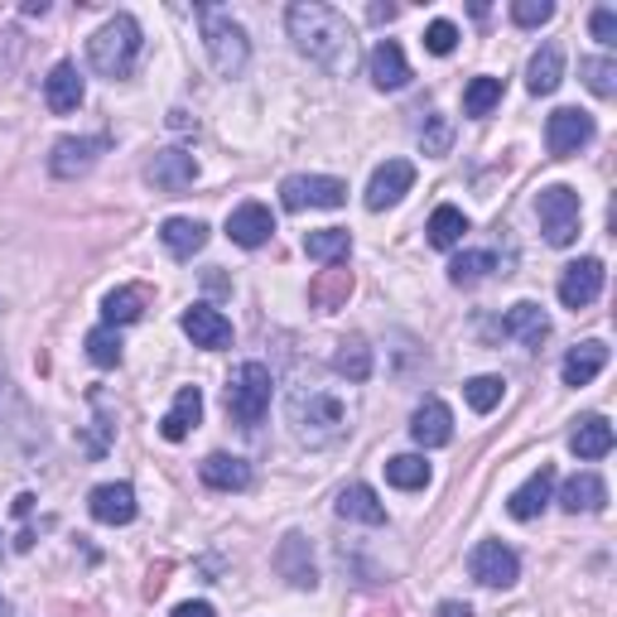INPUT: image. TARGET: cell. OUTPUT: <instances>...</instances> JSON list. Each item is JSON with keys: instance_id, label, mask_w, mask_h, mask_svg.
Returning <instances> with one entry per match:
<instances>
[{"instance_id": "obj_17", "label": "cell", "mask_w": 617, "mask_h": 617, "mask_svg": "<svg viewBox=\"0 0 617 617\" xmlns=\"http://www.w3.org/2000/svg\"><path fill=\"white\" fill-rule=\"evenodd\" d=\"M550 492H555V468H550V464H540L536 473H530V478L522 482V488L512 492V502H506V512H512L516 522H530V516H540V512H546Z\"/></svg>"}, {"instance_id": "obj_18", "label": "cell", "mask_w": 617, "mask_h": 617, "mask_svg": "<svg viewBox=\"0 0 617 617\" xmlns=\"http://www.w3.org/2000/svg\"><path fill=\"white\" fill-rule=\"evenodd\" d=\"M347 295H353V271H347V265H329V271H319L309 281V305L319 309V313L343 309Z\"/></svg>"}, {"instance_id": "obj_23", "label": "cell", "mask_w": 617, "mask_h": 617, "mask_svg": "<svg viewBox=\"0 0 617 617\" xmlns=\"http://www.w3.org/2000/svg\"><path fill=\"white\" fill-rule=\"evenodd\" d=\"M203 482L217 492H247L251 488V464L237 454H213V458H203Z\"/></svg>"}, {"instance_id": "obj_49", "label": "cell", "mask_w": 617, "mask_h": 617, "mask_svg": "<svg viewBox=\"0 0 617 617\" xmlns=\"http://www.w3.org/2000/svg\"><path fill=\"white\" fill-rule=\"evenodd\" d=\"M362 617H396V608H391V603H386V608H367Z\"/></svg>"}, {"instance_id": "obj_21", "label": "cell", "mask_w": 617, "mask_h": 617, "mask_svg": "<svg viewBox=\"0 0 617 617\" xmlns=\"http://www.w3.org/2000/svg\"><path fill=\"white\" fill-rule=\"evenodd\" d=\"M203 420V391L198 386H184V391L174 396V405H169V415L160 420V434L169 444H179V439H188V430Z\"/></svg>"}, {"instance_id": "obj_5", "label": "cell", "mask_w": 617, "mask_h": 617, "mask_svg": "<svg viewBox=\"0 0 617 617\" xmlns=\"http://www.w3.org/2000/svg\"><path fill=\"white\" fill-rule=\"evenodd\" d=\"M271 367L265 362H241L232 367V377H227V415L237 420V425H261L265 410H271Z\"/></svg>"}, {"instance_id": "obj_22", "label": "cell", "mask_w": 617, "mask_h": 617, "mask_svg": "<svg viewBox=\"0 0 617 617\" xmlns=\"http://www.w3.org/2000/svg\"><path fill=\"white\" fill-rule=\"evenodd\" d=\"M102 145L106 140H58L54 145V160H48V169H54L58 179H78V174H88V169L96 164V155H102Z\"/></svg>"}, {"instance_id": "obj_46", "label": "cell", "mask_w": 617, "mask_h": 617, "mask_svg": "<svg viewBox=\"0 0 617 617\" xmlns=\"http://www.w3.org/2000/svg\"><path fill=\"white\" fill-rule=\"evenodd\" d=\"M169 570H174V564H169V560H160V564H155V570H150V579H145V598H160V594H164Z\"/></svg>"}, {"instance_id": "obj_36", "label": "cell", "mask_w": 617, "mask_h": 617, "mask_svg": "<svg viewBox=\"0 0 617 617\" xmlns=\"http://www.w3.org/2000/svg\"><path fill=\"white\" fill-rule=\"evenodd\" d=\"M464 232H468V217L458 213V208H434V217H430V247H439V251H449V247H458L464 241Z\"/></svg>"}, {"instance_id": "obj_7", "label": "cell", "mask_w": 617, "mask_h": 617, "mask_svg": "<svg viewBox=\"0 0 617 617\" xmlns=\"http://www.w3.org/2000/svg\"><path fill=\"white\" fill-rule=\"evenodd\" d=\"M281 203L289 213H305V208H343L347 203V184L329 174H295L281 184Z\"/></svg>"}, {"instance_id": "obj_10", "label": "cell", "mask_w": 617, "mask_h": 617, "mask_svg": "<svg viewBox=\"0 0 617 617\" xmlns=\"http://www.w3.org/2000/svg\"><path fill=\"white\" fill-rule=\"evenodd\" d=\"M598 289H603V261L598 256H584V261H574V265H564V275H560V299H564V309H589L598 299Z\"/></svg>"}, {"instance_id": "obj_15", "label": "cell", "mask_w": 617, "mask_h": 617, "mask_svg": "<svg viewBox=\"0 0 617 617\" xmlns=\"http://www.w3.org/2000/svg\"><path fill=\"white\" fill-rule=\"evenodd\" d=\"M410 434H415L420 449H444V444L454 439V415H449V405L430 396V401L415 410V420H410Z\"/></svg>"}, {"instance_id": "obj_28", "label": "cell", "mask_w": 617, "mask_h": 617, "mask_svg": "<svg viewBox=\"0 0 617 617\" xmlns=\"http://www.w3.org/2000/svg\"><path fill=\"white\" fill-rule=\"evenodd\" d=\"M560 78H564V54L555 44H546L536 58H530V68H526V88L536 92V96H550L555 88H560Z\"/></svg>"}, {"instance_id": "obj_33", "label": "cell", "mask_w": 617, "mask_h": 617, "mask_svg": "<svg viewBox=\"0 0 617 617\" xmlns=\"http://www.w3.org/2000/svg\"><path fill=\"white\" fill-rule=\"evenodd\" d=\"M140 313H145V289H140V285L112 289V295H106V305H102L106 329H121V323H136Z\"/></svg>"}, {"instance_id": "obj_39", "label": "cell", "mask_w": 617, "mask_h": 617, "mask_svg": "<svg viewBox=\"0 0 617 617\" xmlns=\"http://www.w3.org/2000/svg\"><path fill=\"white\" fill-rule=\"evenodd\" d=\"M88 357L96 362V367H116V362H121V333L106 329V323H102V329H92L88 333Z\"/></svg>"}, {"instance_id": "obj_27", "label": "cell", "mask_w": 617, "mask_h": 617, "mask_svg": "<svg viewBox=\"0 0 617 617\" xmlns=\"http://www.w3.org/2000/svg\"><path fill=\"white\" fill-rule=\"evenodd\" d=\"M338 516H347V522L381 526L386 522V506L377 502V492H372L367 482H353V488H343V498H338Z\"/></svg>"}, {"instance_id": "obj_8", "label": "cell", "mask_w": 617, "mask_h": 617, "mask_svg": "<svg viewBox=\"0 0 617 617\" xmlns=\"http://www.w3.org/2000/svg\"><path fill=\"white\" fill-rule=\"evenodd\" d=\"M468 570H473V579L488 589H512L516 574H522V560H516L502 540H482V546L468 555Z\"/></svg>"}, {"instance_id": "obj_48", "label": "cell", "mask_w": 617, "mask_h": 617, "mask_svg": "<svg viewBox=\"0 0 617 617\" xmlns=\"http://www.w3.org/2000/svg\"><path fill=\"white\" fill-rule=\"evenodd\" d=\"M439 617H473L468 603H439Z\"/></svg>"}, {"instance_id": "obj_32", "label": "cell", "mask_w": 617, "mask_h": 617, "mask_svg": "<svg viewBox=\"0 0 617 617\" xmlns=\"http://www.w3.org/2000/svg\"><path fill=\"white\" fill-rule=\"evenodd\" d=\"M570 449L579 458H603L613 449V425L603 415H589V420H579V430H574V439H570Z\"/></svg>"}, {"instance_id": "obj_44", "label": "cell", "mask_w": 617, "mask_h": 617, "mask_svg": "<svg viewBox=\"0 0 617 617\" xmlns=\"http://www.w3.org/2000/svg\"><path fill=\"white\" fill-rule=\"evenodd\" d=\"M449 136H454L449 121H444V116H430V130H425V155H444V150H449Z\"/></svg>"}, {"instance_id": "obj_12", "label": "cell", "mask_w": 617, "mask_h": 617, "mask_svg": "<svg viewBox=\"0 0 617 617\" xmlns=\"http://www.w3.org/2000/svg\"><path fill=\"white\" fill-rule=\"evenodd\" d=\"M193 174H198V160L188 150H160L150 160V169H145V179L160 193H184L193 184Z\"/></svg>"}, {"instance_id": "obj_29", "label": "cell", "mask_w": 617, "mask_h": 617, "mask_svg": "<svg viewBox=\"0 0 617 617\" xmlns=\"http://www.w3.org/2000/svg\"><path fill=\"white\" fill-rule=\"evenodd\" d=\"M305 251L323 265H347V256H353V237H347V227H323V232L305 237Z\"/></svg>"}, {"instance_id": "obj_11", "label": "cell", "mask_w": 617, "mask_h": 617, "mask_svg": "<svg viewBox=\"0 0 617 617\" xmlns=\"http://www.w3.org/2000/svg\"><path fill=\"white\" fill-rule=\"evenodd\" d=\"M410 184H415V164L410 160H386L377 174H372V184H367V208L381 213V208H391V203H401V193Z\"/></svg>"}, {"instance_id": "obj_35", "label": "cell", "mask_w": 617, "mask_h": 617, "mask_svg": "<svg viewBox=\"0 0 617 617\" xmlns=\"http://www.w3.org/2000/svg\"><path fill=\"white\" fill-rule=\"evenodd\" d=\"M333 367L343 372L347 381H367L372 377V347L362 343V338H343L333 353Z\"/></svg>"}, {"instance_id": "obj_26", "label": "cell", "mask_w": 617, "mask_h": 617, "mask_svg": "<svg viewBox=\"0 0 617 617\" xmlns=\"http://www.w3.org/2000/svg\"><path fill=\"white\" fill-rule=\"evenodd\" d=\"M608 502V488H603V478L598 473H574L570 482H564V492H560V506L564 512H598V506Z\"/></svg>"}, {"instance_id": "obj_2", "label": "cell", "mask_w": 617, "mask_h": 617, "mask_svg": "<svg viewBox=\"0 0 617 617\" xmlns=\"http://www.w3.org/2000/svg\"><path fill=\"white\" fill-rule=\"evenodd\" d=\"M289 425L309 449H323L347 430V405L338 396L319 391V386H295L289 391Z\"/></svg>"}, {"instance_id": "obj_34", "label": "cell", "mask_w": 617, "mask_h": 617, "mask_svg": "<svg viewBox=\"0 0 617 617\" xmlns=\"http://www.w3.org/2000/svg\"><path fill=\"white\" fill-rule=\"evenodd\" d=\"M386 482H391V488L415 492V488H425L430 482V464L420 454H396V458H386Z\"/></svg>"}, {"instance_id": "obj_14", "label": "cell", "mask_w": 617, "mask_h": 617, "mask_svg": "<svg viewBox=\"0 0 617 617\" xmlns=\"http://www.w3.org/2000/svg\"><path fill=\"white\" fill-rule=\"evenodd\" d=\"M275 232V217L265 203H241V208L227 217V237L237 241V247H265Z\"/></svg>"}, {"instance_id": "obj_6", "label": "cell", "mask_w": 617, "mask_h": 617, "mask_svg": "<svg viewBox=\"0 0 617 617\" xmlns=\"http://www.w3.org/2000/svg\"><path fill=\"white\" fill-rule=\"evenodd\" d=\"M536 213H540V232L550 247H570L579 237V193L564 184H550L536 193Z\"/></svg>"}, {"instance_id": "obj_20", "label": "cell", "mask_w": 617, "mask_h": 617, "mask_svg": "<svg viewBox=\"0 0 617 617\" xmlns=\"http://www.w3.org/2000/svg\"><path fill=\"white\" fill-rule=\"evenodd\" d=\"M275 564H281V574L295 589H313V584H319V570H313V555H309L305 536H285L281 550H275Z\"/></svg>"}, {"instance_id": "obj_37", "label": "cell", "mask_w": 617, "mask_h": 617, "mask_svg": "<svg viewBox=\"0 0 617 617\" xmlns=\"http://www.w3.org/2000/svg\"><path fill=\"white\" fill-rule=\"evenodd\" d=\"M502 102V78H473L464 92V112L468 116H488Z\"/></svg>"}, {"instance_id": "obj_42", "label": "cell", "mask_w": 617, "mask_h": 617, "mask_svg": "<svg viewBox=\"0 0 617 617\" xmlns=\"http://www.w3.org/2000/svg\"><path fill=\"white\" fill-rule=\"evenodd\" d=\"M550 15H555L550 0H516V5H512V20L526 24V30H530V24H546Z\"/></svg>"}, {"instance_id": "obj_50", "label": "cell", "mask_w": 617, "mask_h": 617, "mask_svg": "<svg viewBox=\"0 0 617 617\" xmlns=\"http://www.w3.org/2000/svg\"><path fill=\"white\" fill-rule=\"evenodd\" d=\"M0 608H5V603H0Z\"/></svg>"}, {"instance_id": "obj_40", "label": "cell", "mask_w": 617, "mask_h": 617, "mask_svg": "<svg viewBox=\"0 0 617 617\" xmlns=\"http://www.w3.org/2000/svg\"><path fill=\"white\" fill-rule=\"evenodd\" d=\"M502 386H506L502 377H473L464 386V396H468V405H473L478 415H488L492 405H502Z\"/></svg>"}, {"instance_id": "obj_24", "label": "cell", "mask_w": 617, "mask_h": 617, "mask_svg": "<svg viewBox=\"0 0 617 617\" xmlns=\"http://www.w3.org/2000/svg\"><path fill=\"white\" fill-rule=\"evenodd\" d=\"M372 82L386 92H396V88H405L410 82V64H405V54H401V44L396 39H381L377 48H372Z\"/></svg>"}, {"instance_id": "obj_9", "label": "cell", "mask_w": 617, "mask_h": 617, "mask_svg": "<svg viewBox=\"0 0 617 617\" xmlns=\"http://www.w3.org/2000/svg\"><path fill=\"white\" fill-rule=\"evenodd\" d=\"M589 140H594V116H589V112H574V106H560V112L550 116V126H546V145H550V155H555V160H564V155L584 150Z\"/></svg>"}, {"instance_id": "obj_47", "label": "cell", "mask_w": 617, "mask_h": 617, "mask_svg": "<svg viewBox=\"0 0 617 617\" xmlns=\"http://www.w3.org/2000/svg\"><path fill=\"white\" fill-rule=\"evenodd\" d=\"M174 617H217V613H213V603H179Z\"/></svg>"}, {"instance_id": "obj_19", "label": "cell", "mask_w": 617, "mask_h": 617, "mask_svg": "<svg viewBox=\"0 0 617 617\" xmlns=\"http://www.w3.org/2000/svg\"><path fill=\"white\" fill-rule=\"evenodd\" d=\"M184 333L193 338V347H227V343H232V323H227L213 305L184 309Z\"/></svg>"}, {"instance_id": "obj_13", "label": "cell", "mask_w": 617, "mask_h": 617, "mask_svg": "<svg viewBox=\"0 0 617 617\" xmlns=\"http://www.w3.org/2000/svg\"><path fill=\"white\" fill-rule=\"evenodd\" d=\"M92 516L102 526H130L136 522V488L130 482H102L92 492Z\"/></svg>"}, {"instance_id": "obj_43", "label": "cell", "mask_w": 617, "mask_h": 617, "mask_svg": "<svg viewBox=\"0 0 617 617\" xmlns=\"http://www.w3.org/2000/svg\"><path fill=\"white\" fill-rule=\"evenodd\" d=\"M454 44H458V30L449 20H434L425 30V48H430V54H454Z\"/></svg>"}, {"instance_id": "obj_3", "label": "cell", "mask_w": 617, "mask_h": 617, "mask_svg": "<svg viewBox=\"0 0 617 617\" xmlns=\"http://www.w3.org/2000/svg\"><path fill=\"white\" fill-rule=\"evenodd\" d=\"M140 24L130 20V15H112L102 24V30L88 39V58H92V68L102 72V78H126L130 68H136V58H140Z\"/></svg>"}, {"instance_id": "obj_25", "label": "cell", "mask_w": 617, "mask_h": 617, "mask_svg": "<svg viewBox=\"0 0 617 617\" xmlns=\"http://www.w3.org/2000/svg\"><path fill=\"white\" fill-rule=\"evenodd\" d=\"M603 367H608V347L603 343H579V347H570V357H564L560 377H564V386H589Z\"/></svg>"}, {"instance_id": "obj_16", "label": "cell", "mask_w": 617, "mask_h": 617, "mask_svg": "<svg viewBox=\"0 0 617 617\" xmlns=\"http://www.w3.org/2000/svg\"><path fill=\"white\" fill-rule=\"evenodd\" d=\"M44 102L54 116H68L82 106V72L78 64H54V72L44 78Z\"/></svg>"}, {"instance_id": "obj_30", "label": "cell", "mask_w": 617, "mask_h": 617, "mask_svg": "<svg viewBox=\"0 0 617 617\" xmlns=\"http://www.w3.org/2000/svg\"><path fill=\"white\" fill-rule=\"evenodd\" d=\"M502 333H516L526 347H540L550 338V319H546V309H540V305H516L512 313H506Z\"/></svg>"}, {"instance_id": "obj_1", "label": "cell", "mask_w": 617, "mask_h": 617, "mask_svg": "<svg viewBox=\"0 0 617 617\" xmlns=\"http://www.w3.org/2000/svg\"><path fill=\"white\" fill-rule=\"evenodd\" d=\"M289 39H295L319 68H329L333 78H347L357 68V34L338 10L299 0L289 5Z\"/></svg>"}, {"instance_id": "obj_31", "label": "cell", "mask_w": 617, "mask_h": 617, "mask_svg": "<svg viewBox=\"0 0 617 617\" xmlns=\"http://www.w3.org/2000/svg\"><path fill=\"white\" fill-rule=\"evenodd\" d=\"M160 241L174 256H193V251L208 247V227L193 222V217H169V222L160 227Z\"/></svg>"}, {"instance_id": "obj_45", "label": "cell", "mask_w": 617, "mask_h": 617, "mask_svg": "<svg viewBox=\"0 0 617 617\" xmlns=\"http://www.w3.org/2000/svg\"><path fill=\"white\" fill-rule=\"evenodd\" d=\"M594 39L598 44H617V10H594Z\"/></svg>"}, {"instance_id": "obj_4", "label": "cell", "mask_w": 617, "mask_h": 617, "mask_svg": "<svg viewBox=\"0 0 617 617\" xmlns=\"http://www.w3.org/2000/svg\"><path fill=\"white\" fill-rule=\"evenodd\" d=\"M198 24H203V44H208L217 78H241V72H247V58H251L247 30L217 5H198Z\"/></svg>"}, {"instance_id": "obj_41", "label": "cell", "mask_w": 617, "mask_h": 617, "mask_svg": "<svg viewBox=\"0 0 617 617\" xmlns=\"http://www.w3.org/2000/svg\"><path fill=\"white\" fill-rule=\"evenodd\" d=\"M579 72H584L589 92H598V96L617 92V64H613V58H589V64H579Z\"/></svg>"}, {"instance_id": "obj_38", "label": "cell", "mask_w": 617, "mask_h": 617, "mask_svg": "<svg viewBox=\"0 0 617 617\" xmlns=\"http://www.w3.org/2000/svg\"><path fill=\"white\" fill-rule=\"evenodd\" d=\"M488 271H498V256H492V251H468V256H458L449 265V281L454 285H478Z\"/></svg>"}]
</instances>
